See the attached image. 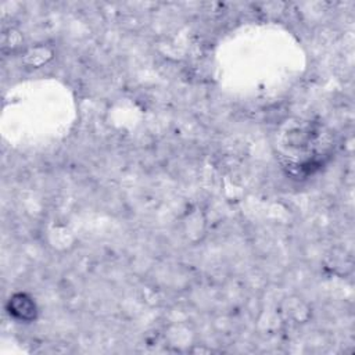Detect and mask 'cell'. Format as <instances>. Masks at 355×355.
<instances>
[{
    "mask_svg": "<svg viewBox=\"0 0 355 355\" xmlns=\"http://www.w3.org/2000/svg\"><path fill=\"white\" fill-rule=\"evenodd\" d=\"M7 309L10 315H12L18 320L24 322H31L36 318L37 308L32 297H29L25 293H17L8 300Z\"/></svg>",
    "mask_w": 355,
    "mask_h": 355,
    "instance_id": "obj_1",
    "label": "cell"
}]
</instances>
